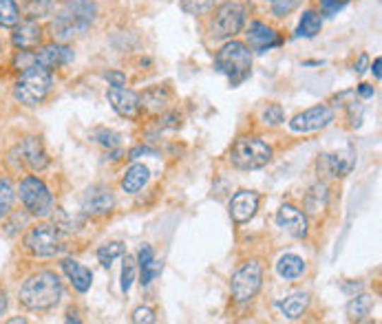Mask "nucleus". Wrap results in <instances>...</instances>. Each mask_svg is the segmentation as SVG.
Here are the masks:
<instances>
[{"instance_id": "1", "label": "nucleus", "mask_w": 382, "mask_h": 324, "mask_svg": "<svg viewBox=\"0 0 382 324\" xmlns=\"http://www.w3.org/2000/svg\"><path fill=\"white\" fill-rule=\"evenodd\" d=\"M64 289L62 280L53 272H38L29 276L21 287V304L31 311H49L60 302Z\"/></svg>"}, {"instance_id": "2", "label": "nucleus", "mask_w": 382, "mask_h": 324, "mask_svg": "<svg viewBox=\"0 0 382 324\" xmlns=\"http://www.w3.org/2000/svg\"><path fill=\"white\" fill-rule=\"evenodd\" d=\"M214 66L216 71H221L224 76H228L232 86L241 84L252 71V49L245 42L230 40L216 51Z\"/></svg>"}, {"instance_id": "3", "label": "nucleus", "mask_w": 382, "mask_h": 324, "mask_svg": "<svg viewBox=\"0 0 382 324\" xmlns=\"http://www.w3.org/2000/svg\"><path fill=\"white\" fill-rule=\"evenodd\" d=\"M51 86H53L51 71H47L40 64H33L31 68L23 71L21 80L13 84V97L25 106H35L49 95Z\"/></svg>"}, {"instance_id": "4", "label": "nucleus", "mask_w": 382, "mask_h": 324, "mask_svg": "<svg viewBox=\"0 0 382 324\" xmlns=\"http://www.w3.org/2000/svg\"><path fill=\"white\" fill-rule=\"evenodd\" d=\"M272 148L254 135H245L234 141L230 150V164L239 170H259L270 164Z\"/></svg>"}, {"instance_id": "5", "label": "nucleus", "mask_w": 382, "mask_h": 324, "mask_svg": "<svg viewBox=\"0 0 382 324\" xmlns=\"http://www.w3.org/2000/svg\"><path fill=\"white\" fill-rule=\"evenodd\" d=\"M18 194H21V201L25 205V210L31 216H38V219H45V216L51 214L53 210V194L47 188V184L42 179H38L35 174H27L21 188H18Z\"/></svg>"}, {"instance_id": "6", "label": "nucleus", "mask_w": 382, "mask_h": 324, "mask_svg": "<svg viewBox=\"0 0 382 324\" xmlns=\"http://www.w3.org/2000/svg\"><path fill=\"white\" fill-rule=\"evenodd\" d=\"M62 234L56 225L51 223H38L33 225L25 234V249L31 251L33 256L40 258H51L62 251Z\"/></svg>"}, {"instance_id": "7", "label": "nucleus", "mask_w": 382, "mask_h": 324, "mask_svg": "<svg viewBox=\"0 0 382 324\" xmlns=\"http://www.w3.org/2000/svg\"><path fill=\"white\" fill-rule=\"evenodd\" d=\"M261 284H263V267H261V263L259 260H248L232 274V282H230L232 298L236 302H250L254 296L259 294Z\"/></svg>"}, {"instance_id": "8", "label": "nucleus", "mask_w": 382, "mask_h": 324, "mask_svg": "<svg viewBox=\"0 0 382 324\" xmlns=\"http://www.w3.org/2000/svg\"><path fill=\"white\" fill-rule=\"evenodd\" d=\"M245 7L241 3H221L219 9H216L212 25H210V33L212 38L224 40V38H234L245 25Z\"/></svg>"}, {"instance_id": "9", "label": "nucleus", "mask_w": 382, "mask_h": 324, "mask_svg": "<svg viewBox=\"0 0 382 324\" xmlns=\"http://www.w3.org/2000/svg\"><path fill=\"white\" fill-rule=\"evenodd\" d=\"M11 157L18 161V166L27 168L29 172H42L49 166V155L38 137H25L16 143Z\"/></svg>"}, {"instance_id": "10", "label": "nucleus", "mask_w": 382, "mask_h": 324, "mask_svg": "<svg viewBox=\"0 0 382 324\" xmlns=\"http://www.w3.org/2000/svg\"><path fill=\"white\" fill-rule=\"evenodd\" d=\"M334 117H336V113L332 106L316 104L312 108H307V111L294 115L292 121H289V128L294 133H314V131L327 128V126L334 121Z\"/></svg>"}, {"instance_id": "11", "label": "nucleus", "mask_w": 382, "mask_h": 324, "mask_svg": "<svg viewBox=\"0 0 382 324\" xmlns=\"http://www.w3.org/2000/svg\"><path fill=\"white\" fill-rule=\"evenodd\" d=\"M91 25H86L84 20H80L78 16H74L69 9L60 7V11L56 13V18L51 20V35H53V42H69L82 35Z\"/></svg>"}, {"instance_id": "12", "label": "nucleus", "mask_w": 382, "mask_h": 324, "mask_svg": "<svg viewBox=\"0 0 382 324\" xmlns=\"http://www.w3.org/2000/svg\"><path fill=\"white\" fill-rule=\"evenodd\" d=\"M115 208V196L111 188L106 186H93L88 188L82 196V210L91 216H104Z\"/></svg>"}, {"instance_id": "13", "label": "nucleus", "mask_w": 382, "mask_h": 324, "mask_svg": "<svg viewBox=\"0 0 382 324\" xmlns=\"http://www.w3.org/2000/svg\"><path fill=\"white\" fill-rule=\"evenodd\" d=\"M106 100L111 102L113 111L120 115V117H126V119H135L137 113H139V95L135 91H129V88H122V86H111L106 91Z\"/></svg>"}, {"instance_id": "14", "label": "nucleus", "mask_w": 382, "mask_h": 324, "mask_svg": "<svg viewBox=\"0 0 382 324\" xmlns=\"http://www.w3.org/2000/svg\"><path fill=\"white\" fill-rule=\"evenodd\" d=\"M259 203H261V196L259 192L254 190H239L230 201V216L234 223H248L254 214L259 210Z\"/></svg>"}, {"instance_id": "15", "label": "nucleus", "mask_w": 382, "mask_h": 324, "mask_svg": "<svg viewBox=\"0 0 382 324\" xmlns=\"http://www.w3.org/2000/svg\"><path fill=\"white\" fill-rule=\"evenodd\" d=\"M74 60V51H71L64 42H51L40 47V51L35 53V64L45 66L47 71L60 68Z\"/></svg>"}, {"instance_id": "16", "label": "nucleus", "mask_w": 382, "mask_h": 324, "mask_svg": "<svg viewBox=\"0 0 382 324\" xmlns=\"http://www.w3.org/2000/svg\"><path fill=\"white\" fill-rule=\"evenodd\" d=\"M277 225L285 229L289 236L305 239L307 236V216L294 205H281L277 212Z\"/></svg>"}, {"instance_id": "17", "label": "nucleus", "mask_w": 382, "mask_h": 324, "mask_svg": "<svg viewBox=\"0 0 382 324\" xmlns=\"http://www.w3.org/2000/svg\"><path fill=\"white\" fill-rule=\"evenodd\" d=\"M245 38H248V44L252 51H270L272 47H279L281 44V38H279V33L263 25V23H250L248 31H245Z\"/></svg>"}, {"instance_id": "18", "label": "nucleus", "mask_w": 382, "mask_h": 324, "mask_svg": "<svg viewBox=\"0 0 382 324\" xmlns=\"http://www.w3.org/2000/svg\"><path fill=\"white\" fill-rule=\"evenodd\" d=\"M42 27L35 23V20H25V23H18L13 27V33H11V42L16 49H25V51H31L35 47L42 44Z\"/></svg>"}, {"instance_id": "19", "label": "nucleus", "mask_w": 382, "mask_h": 324, "mask_svg": "<svg viewBox=\"0 0 382 324\" xmlns=\"http://www.w3.org/2000/svg\"><path fill=\"white\" fill-rule=\"evenodd\" d=\"M170 88L168 86H151L146 88L141 95H139V106L146 108L149 113H166L168 111V104H170Z\"/></svg>"}, {"instance_id": "20", "label": "nucleus", "mask_w": 382, "mask_h": 324, "mask_svg": "<svg viewBox=\"0 0 382 324\" xmlns=\"http://www.w3.org/2000/svg\"><path fill=\"white\" fill-rule=\"evenodd\" d=\"M62 272H64V276L71 280V284H74L76 292L86 294V292L91 289V282H93V274H91L88 269H86L84 265H80L78 260L64 258V260H62Z\"/></svg>"}, {"instance_id": "21", "label": "nucleus", "mask_w": 382, "mask_h": 324, "mask_svg": "<svg viewBox=\"0 0 382 324\" xmlns=\"http://www.w3.org/2000/svg\"><path fill=\"white\" fill-rule=\"evenodd\" d=\"M149 179H151V172H149L146 166H144V164H133L129 170L124 172V176H122V190L129 192V194H135V192H139L144 186L149 184Z\"/></svg>"}, {"instance_id": "22", "label": "nucleus", "mask_w": 382, "mask_h": 324, "mask_svg": "<svg viewBox=\"0 0 382 324\" xmlns=\"http://www.w3.org/2000/svg\"><path fill=\"white\" fill-rule=\"evenodd\" d=\"M137 263H139V269H141V278L139 282L146 287L153 282V278L161 272V263L155 260V254H153V247L151 245H144L139 249V256H137Z\"/></svg>"}, {"instance_id": "23", "label": "nucleus", "mask_w": 382, "mask_h": 324, "mask_svg": "<svg viewBox=\"0 0 382 324\" xmlns=\"http://www.w3.org/2000/svg\"><path fill=\"white\" fill-rule=\"evenodd\" d=\"M327 203H330V190H327L325 184H316V186L309 188L305 194V201H303L305 212L312 214V216H318L327 208Z\"/></svg>"}, {"instance_id": "24", "label": "nucleus", "mask_w": 382, "mask_h": 324, "mask_svg": "<svg viewBox=\"0 0 382 324\" xmlns=\"http://www.w3.org/2000/svg\"><path fill=\"white\" fill-rule=\"evenodd\" d=\"M277 272L285 280H296L305 274V260L296 254H285L277 263Z\"/></svg>"}, {"instance_id": "25", "label": "nucleus", "mask_w": 382, "mask_h": 324, "mask_svg": "<svg viewBox=\"0 0 382 324\" xmlns=\"http://www.w3.org/2000/svg\"><path fill=\"white\" fill-rule=\"evenodd\" d=\"M307 304H309V296L299 292V294H292V296H287L285 300H281L279 309L287 320H296L307 311Z\"/></svg>"}, {"instance_id": "26", "label": "nucleus", "mask_w": 382, "mask_h": 324, "mask_svg": "<svg viewBox=\"0 0 382 324\" xmlns=\"http://www.w3.org/2000/svg\"><path fill=\"white\" fill-rule=\"evenodd\" d=\"M325 161L332 176H347L356 164V157L352 152H336V155H325Z\"/></svg>"}, {"instance_id": "27", "label": "nucleus", "mask_w": 382, "mask_h": 324, "mask_svg": "<svg viewBox=\"0 0 382 324\" xmlns=\"http://www.w3.org/2000/svg\"><path fill=\"white\" fill-rule=\"evenodd\" d=\"M371 309H374V298L367 294H360V296H354L352 302L347 304V316L352 322H362L367 320Z\"/></svg>"}, {"instance_id": "28", "label": "nucleus", "mask_w": 382, "mask_h": 324, "mask_svg": "<svg viewBox=\"0 0 382 324\" xmlns=\"http://www.w3.org/2000/svg\"><path fill=\"white\" fill-rule=\"evenodd\" d=\"M320 27H323V16L316 11H305L299 23L296 35L299 38H314L316 33H320Z\"/></svg>"}, {"instance_id": "29", "label": "nucleus", "mask_w": 382, "mask_h": 324, "mask_svg": "<svg viewBox=\"0 0 382 324\" xmlns=\"http://www.w3.org/2000/svg\"><path fill=\"white\" fill-rule=\"evenodd\" d=\"M21 23V7L13 0H0V27L13 29Z\"/></svg>"}, {"instance_id": "30", "label": "nucleus", "mask_w": 382, "mask_h": 324, "mask_svg": "<svg viewBox=\"0 0 382 324\" xmlns=\"http://www.w3.org/2000/svg\"><path fill=\"white\" fill-rule=\"evenodd\" d=\"M53 9V0H23V13L29 20H38V18L49 16Z\"/></svg>"}, {"instance_id": "31", "label": "nucleus", "mask_w": 382, "mask_h": 324, "mask_svg": "<svg viewBox=\"0 0 382 324\" xmlns=\"http://www.w3.org/2000/svg\"><path fill=\"white\" fill-rule=\"evenodd\" d=\"M13 201H16V188L7 176H3L0 179V221L11 212Z\"/></svg>"}, {"instance_id": "32", "label": "nucleus", "mask_w": 382, "mask_h": 324, "mask_svg": "<svg viewBox=\"0 0 382 324\" xmlns=\"http://www.w3.org/2000/svg\"><path fill=\"white\" fill-rule=\"evenodd\" d=\"M126 251V245L120 243V241H113V243H104L100 249H98V260L104 265V267H111L115 258L124 256Z\"/></svg>"}, {"instance_id": "33", "label": "nucleus", "mask_w": 382, "mask_h": 324, "mask_svg": "<svg viewBox=\"0 0 382 324\" xmlns=\"http://www.w3.org/2000/svg\"><path fill=\"white\" fill-rule=\"evenodd\" d=\"M221 3H226V0H181V9L190 16H204Z\"/></svg>"}, {"instance_id": "34", "label": "nucleus", "mask_w": 382, "mask_h": 324, "mask_svg": "<svg viewBox=\"0 0 382 324\" xmlns=\"http://www.w3.org/2000/svg\"><path fill=\"white\" fill-rule=\"evenodd\" d=\"M135 260L131 256L124 258V265H122V292L129 294L131 287H133V280H135Z\"/></svg>"}, {"instance_id": "35", "label": "nucleus", "mask_w": 382, "mask_h": 324, "mask_svg": "<svg viewBox=\"0 0 382 324\" xmlns=\"http://www.w3.org/2000/svg\"><path fill=\"white\" fill-rule=\"evenodd\" d=\"M261 119H263V124H267V126H281V124L285 121L283 108H281L279 104H267L263 115H261Z\"/></svg>"}, {"instance_id": "36", "label": "nucleus", "mask_w": 382, "mask_h": 324, "mask_svg": "<svg viewBox=\"0 0 382 324\" xmlns=\"http://www.w3.org/2000/svg\"><path fill=\"white\" fill-rule=\"evenodd\" d=\"M93 139L98 143H102L104 148H117L120 146V135L113 131H106V128H98L93 131Z\"/></svg>"}, {"instance_id": "37", "label": "nucleus", "mask_w": 382, "mask_h": 324, "mask_svg": "<svg viewBox=\"0 0 382 324\" xmlns=\"http://www.w3.org/2000/svg\"><path fill=\"white\" fill-rule=\"evenodd\" d=\"M33 64H35V53L25 51V49L18 51V56H16V60H13V66H16L18 71H27V68H31Z\"/></svg>"}, {"instance_id": "38", "label": "nucleus", "mask_w": 382, "mask_h": 324, "mask_svg": "<svg viewBox=\"0 0 382 324\" xmlns=\"http://www.w3.org/2000/svg\"><path fill=\"white\" fill-rule=\"evenodd\" d=\"M349 0H320L323 16H336L342 7H347Z\"/></svg>"}, {"instance_id": "39", "label": "nucleus", "mask_w": 382, "mask_h": 324, "mask_svg": "<svg viewBox=\"0 0 382 324\" xmlns=\"http://www.w3.org/2000/svg\"><path fill=\"white\" fill-rule=\"evenodd\" d=\"M135 324H153L157 318H155V311L153 309H149V307H139V309H135L133 311V318H131Z\"/></svg>"}, {"instance_id": "40", "label": "nucleus", "mask_w": 382, "mask_h": 324, "mask_svg": "<svg viewBox=\"0 0 382 324\" xmlns=\"http://www.w3.org/2000/svg\"><path fill=\"white\" fill-rule=\"evenodd\" d=\"M274 3V13L277 16H287L296 7V0H272Z\"/></svg>"}, {"instance_id": "41", "label": "nucleus", "mask_w": 382, "mask_h": 324, "mask_svg": "<svg viewBox=\"0 0 382 324\" xmlns=\"http://www.w3.org/2000/svg\"><path fill=\"white\" fill-rule=\"evenodd\" d=\"M104 78H106V82L111 84V86H124L126 84V76L122 73V71H108Z\"/></svg>"}, {"instance_id": "42", "label": "nucleus", "mask_w": 382, "mask_h": 324, "mask_svg": "<svg viewBox=\"0 0 382 324\" xmlns=\"http://www.w3.org/2000/svg\"><path fill=\"white\" fill-rule=\"evenodd\" d=\"M177 119H179V115L177 113H170V115H163L161 119H159V126H163V128H177Z\"/></svg>"}, {"instance_id": "43", "label": "nucleus", "mask_w": 382, "mask_h": 324, "mask_svg": "<svg viewBox=\"0 0 382 324\" xmlns=\"http://www.w3.org/2000/svg\"><path fill=\"white\" fill-rule=\"evenodd\" d=\"M358 93H360L362 97H374L376 91H374L371 84H360V86H358Z\"/></svg>"}, {"instance_id": "44", "label": "nucleus", "mask_w": 382, "mask_h": 324, "mask_svg": "<svg viewBox=\"0 0 382 324\" xmlns=\"http://www.w3.org/2000/svg\"><path fill=\"white\" fill-rule=\"evenodd\" d=\"M365 66H367V56H365V53H362L360 60H358V64H356V73H362V71H365Z\"/></svg>"}, {"instance_id": "45", "label": "nucleus", "mask_w": 382, "mask_h": 324, "mask_svg": "<svg viewBox=\"0 0 382 324\" xmlns=\"http://www.w3.org/2000/svg\"><path fill=\"white\" fill-rule=\"evenodd\" d=\"M7 311V294L0 289V316Z\"/></svg>"}, {"instance_id": "46", "label": "nucleus", "mask_w": 382, "mask_h": 324, "mask_svg": "<svg viewBox=\"0 0 382 324\" xmlns=\"http://www.w3.org/2000/svg\"><path fill=\"white\" fill-rule=\"evenodd\" d=\"M380 66H382V60H380V58H376V62H374V66H371V71H374L376 80H380V78H382V73H380Z\"/></svg>"}]
</instances>
